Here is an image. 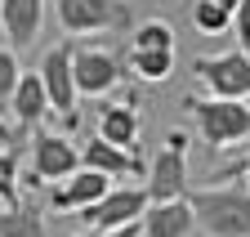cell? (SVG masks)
Instances as JSON below:
<instances>
[{"instance_id": "6da1fadb", "label": "cell", "mask_w": 250, "mask_h": 237, "mask_svg": "<svg viewBox=\"0 0 250 237\" xmlns=\"http://www.w3.org/2000/svg\"><path fill=\"white\" fill-rule=\"evenodd\" d=\"M197 228L210 237H250V193L246 184H219V188H188Z\"/></svg>"}, {"instance_id": "7a4b0ae2", "label": "cell", "mask_w": 250, "mask_h": 237, "mask_svg": "<svg viewBox=\"0 0 250 237\" xmlns=\"http://www.w3.org/2000/svg\"><path fill=\"white\" fill-rule=\"evenodd\" d=\"M197 121V134L210 152H224L232 143H246L250 139V103L246 99H188L183 103Z\"/></svg>"}, {"instance_id": "3957f363", "label": "cell", "mask_w": 250, "mask_h": 237, "mask_svg": "<svg viewBox=\"0 0 250 237\" xmlns=\"http://www.w3.org/2000/svg\"><path fill=\"white\" fill-rule=\"evenodd\" d=\"M54 14L67 36H103L134 27L130 0H54Z\"/></svg>"}, {"instance_id": "277c9868", "label": "cell", "mask_w": 250, "mask_h": 237, "mask_svg": "<svg viewBox=\"0 0 250 237\" xmlns=\"http://www.w3.org/2000/svg\"><path fill=\"white\" fill-rule=\"evenodd\" d=\"M72 54H76V41H58L45 58H41V85L49 94V108L62 116L67 130H81V112H76V76H72Z\"/></svg>"}, {"instance_id": "5b68a950", "label": "cell", "mask_w": 250, "mask_h": 237, "mask_svg": "<svg viewBox=\"0 0 250 237\" xmlns=\"http://www.w3.org/2000/svg\"><path fill=\"white\" fill-rule=\"evenodd\" d=\"M192 72L210 90V99H250V54L246 49L206 54L192 63Z\"/></svg>"}, {"instance_id": "8992f818", "label": "cell", "mask_w": 250, "mask_h": 237, "mask_svg": "<svg viewBox=\"0 0 250 237\" xmlns=\"http://www.w3.org/2000/svg\"><path fill=\"white\" fill-rule=\"evenodd\" d=\"M143 188H147V201L188 197V134H183V130H170V134H166V148L156 152Z\"/></svg>"}, {"instance_id": "52a82bcc", "label": "cell", "mask_w": 250, "mask_h": 237, "mask_svg": "<svg viewBox=\"0 0 250 237\" xmlns=\"http://www.w3.org/2000/svg\"><path fill=\"white\" fill-rule=\"evenodd\" d=\"M147 188H112L103 201H94L89 211H81V228L89 237H103V233H116L125 224H139L143 211H147Z\"/></svg>"}, {"instance_id": "ba28073f", "label": "cell", "mask_w": 250, "mask_h": 237, "mask_svg": "<svg viewBox=\"0 0 250 237\" xmlns=\"http://www.w3.org/2000/svg\"><path fill=\"white\" fill-rule=\"evenodd\" d=\"M72 76H76V94L103 99L107 90H116V85L125 81V58L112 54V49H99V45H76Z\"/></svg>"}, {"instance_id": "9c48e42d", "label": "cell", "mask_w": 250, "mask_h": 237, "mask_svg": "<svg viewBox=\"0 0 250 237\" xmlns=\"http://www.w3.org/2000/svg\"><path fill=\"white\" fill-rule=\"evenodd\" d=\"M81 170V148L67 134L54 130H36L31 134V184H62Z\"/></svg>"}, {"instance_id": "30bf717a", "label": "cell", "mask_w": 250, "mask_h": 237, "mask_svg": "<svg viewBox=\"0 0 250 237\" xmlns=\"http://www.w3.org/2000/svg\"><path fill=\"white\" fill-rule=\"evenodd\" d=\"M112 188H116V184L107 179V174L85 170V166H81L72 179H62V184L49 188V206H54V211H76V215H81V211H89L94 201H103Z\"/></svg>"}, {"instance_id": "8fae6325", "label": "cell", "mask_w": 250, "mask_h": 237, "mask_svg": "<svg viewBox=\"0 0 250 237\" xmlns=\"http://www.w3.org/2000/svg\"><path fill=\"white\" fill-rule=\"evenodd\" d=\"M0 27L9 49H31L45 27V0H0Z\"/></svg>"}, {"instance_id": "7c38bea8", "label": "cell", "mask_w": 250, "mask_h": 237, "mask_svg": "<svg viewBox=\"0 0 250 237\" xmlns=\"http://www.w3.org/2000/svg\"><path fill=\"white\" fill-rule=\"evenodd\" d=\"M143 237H192L197 228V215H192V201L188 197H174V201H152L143 219H139Z\"/></svg>"}, {"instance_id": "4fadbf2b", "label": "cell", "mask_w": 250, "mask_h": 237, "mask_svg": "<svg viewBox=\"0 0 250 237\" xmlns=\"http://www.w3.org/2000/svg\"><path fill=\"white\" fill-rule=\"evenodd\" d=\"M139 103L134 94L121 99V103H103L99 108V139H107L112 148H125V152H134L139 148Z\"/></svg>"}, {"instance_id": "5bb4252c", "label": "cell", "mask_w": 250, "mask_h": 237, "mask_svg": "<svg viewBox=\"0 0 250 237\" xmlns=\"http://www.w3.org/2000/svg\"><path fill=\"white\" fill-rule=\"evenodd\" d=\"M81 166L85 170H99L107 179H125V174H143L139 152H125V148H112L107 139L94 134L89 143H81Z\"/></svg>"}, {"instance_id": "9a60e30c", "label": "cell", "mask_w": 250, "mask_h": 237, "mask_svg": "<svg viewBox=\"0 0 250 237\" xmlns=\"http://www.w3.org/2000/svg\"><path fill=\"white\" fill-rule=\"evenodd\" d=\"M9 112H14V126H18V130H36L45 116L54 112L45 85H41V72H22L18 90H14V99H9Z\"/></svg>"}, {"instance_id": "2e32d148", "label": "cell", "mask_w": 250, "mask_h": 237, "mask_svg": "<svg viewBox=\"0 0 250 237\" xmlns=\"http://www.w3.org/2000/svg\"><path fill=\"white\" fill-rule=\"evenodd\" d=\"M0 237H45V219H41V206L18 201L0 211Z\"/></svg>"}, {"instance_id": "e0dca14e", "label": "cell", "mask_w": 250, "mask_h": 237, "mask_svg": "<svg viewBox=\"0 0 250 237\" xmlns=\"http://www.w3.org/2000/svg\"><path fill=\"white\" fill-rule=\"evenodd\" d=\"M130 72L139 81H170L174 49H130Z\"/></svg>"}, {"instance_id": "ac0fdd59", "label": "cell", "mask_w": 250, "mask_h": 237, "mask_svg": "<svg viewBox=\"0 0 250 237\" xmlns=\"http://www.w3.org/2000/svg\"><path fill=\"white\" fill-rule=\"evenodd\" d=\"M22 201V179H18V152L0 148V211Z\"/></svg>"}, {"instance_id": "d6986e66", "label": "cell", "mask_w": 250, "mask_h": 237, "mask_svg": "<svg viewBox=\"0 0 250 237\" xmlns=\"http://www.w3.org/2000/svg\"><path fill=\"white\" fill-rule=\"evenodd\" d=\"M192 27H197L201 36H224L228 27H232V14L219 9L214 0H197V5H192Z\"/></svg>"}, {"instance_id": "ffe728a7", "label": "cell", "mask_w": 250, "mask_h": 237, "mask_svg": "<svg viewBox=\"0 0 250 237\" xmlns=\"http://www.w3.org/2000/svg\"><path fill=\"white\" fill-rule=\"evenodd\" d=\"M130 49H174V27H170L166 18H147V22H139Z\"/></svg>"}, {"instance_id": "44dd1931", "label": "cell", "mask_w": 250, "mask_h": 237, "mask_svg": "<svg viewBox=\"0 0 250 237\" xmlns=\"http://www.w3.org/2000/svg\"><path fill=\"white\" fill-rule=\"evenodd\" d=\"M18 81H22V67H18V49L0 45V108H9L14 90H18Z\"/></svg>"}, {"instance_id": "7402d4cb", "label": "cell", "mask_w": 250, "mask_h": 237, "mask_svg": "<svg viewBox=\"0 0 250 237\" xmlns=\"http://www.w3.org/2000/svg\"><path fill=\"white\" fill-rule=\"evenodd\" d=\"M232 27H237V41H241V49L250 54V0H241V5H237V14H232Z\"/></svg>"}, {"instance_id": "603a6c76", "label": "cell", "mask_w": 250, "mask_h": 237, "mask_svg": "<svg viewBox=\"0 0 250 237\" xmlns=\"http://www.w3.org/2000/svg\"><path fill=\"white\" fill-rule=\"evenodd\" d=\"M67 237H81V233H67ZM103 237H143V228H139V224H125V228H116V233H103Z\"/></svg>"}, {"instance_id": "cb8c5ba5", "label": "cell", "mask_w": 250, "mask_h": 237, "mask_svg": "<svg viewBox=\"0 0 250 237\" xmlns=\"http://www.w3.org/2000/svg\"><path fill=\"white\" fill-rule=\"evenodd\" d=\"M228 174H241V184H246V193H250V157H246V161H241V166H232V170H228Z\"/></svg>"}, {"instance_id": "d4e9b609", "label": "cell", "mask_w": 250, "mask_h": 237, "mask_svg": "<svg viewBox=\"0 0 250 237\" xmlns=\"http://www.w3.org/2000/svg\"><path fill=\"white\" fill-rule=\"evenodd\" d=\"M0 143H5V148H9V143H14V130H9V126H5V121H0Z\"/></svg>"}, {"instance_id": "484cf974", "label": "cell", "mask_w": 250, "mask_h": 237, "mask_svg": "<svg viewBox=\"0 0 250 237\" xmlns=\"http://www.w3.org/2000/svg\"><path fill=\"white\" fill-rule=\"evenodd\" d=\"M214 5H219V9H228V14H237V5H241V0H214Z\"/></svg>"}]
</instances>
